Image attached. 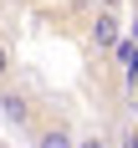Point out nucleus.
I'll list each match as a JSON object with an SVG mask.
<instances>
[{"label":"nucleus","instance_id":"obj_1","mask_svg":"<svg viewBox=\"0 0 138 148\" xmlns=\"http://www.w3.org/2000/svg\"><path fill=\"white\" fill-rule=\"evenodd\" d=\"M113 46H118V15H113V10H97L92 26H87V51H92V56H107Z\"/></svg>","mask_w":138,"mask_h":148},{"label":"nucleus","instance_id":"obj_2","mask_svg":"<svg viewBox=\"0 0 138 148\" xmlns=\"http://www.w3.org/2000/svg\"><path fill=\"white\" fill-rule=\"evenodd\" d=\"M0 118H10L15 128H36V107H31V97H21L15 87H0Z\"/></svg>","mask_w":138,"mask_h":148},{"label":"nucleus","instance_id":"obj_3","mask_svg":"<svg viewBox=\"0 0 138 148\" xmlns=\"http://www.w3.org/2000/svg\"><path fill=\"white\" fill-rule=\"evenodd\" d=\"M41 148H72V143H67L61 128H51V133H41Z\"/></svg>","mask_w":138,"mask_h":148},{"label":"nucleus","instance_id":"obj_4","mask_svg":"<svg viewBox=\"0 0 138 148\" xmlns=\"http://www.w3.org/2000/svg\"><path fill=\"white\" fill-rule=\"evenodd\" d=\"M0 82H10V46H5V36H0Z\"/></svg>","mask_w":138,"mask_h":148},{"label":"nucleus","instance_id":"obj_5","mask_svg":"<svg viewBox=\"0 0 138 148\" xmlns=\"http://www.w3.org/2000/svg\"><path fill=\"white\" fill-rule=\"evenodd\" d=\"M123 5H128V0H102V10H113V15H118Z\"/></svg>","mask_w":138,"mask_h":148},{"label":"nucleus","instance_id":"obj_6","mask_svg":"<svg viewBox=\"0 0 138 148\" xmlns=\"http://www.w3.org/2000/svg\"><path fill=\"white\" fill-rule=\"evenodd\" d=\"M82 148H102V138H87V143H82Z\"/></svg>","mask_w":138,"mask_h":148},{"label":"nucleus","instance_id":"obj_7","mask_svg":"<svg viewBox=\"0 0 138 148\" xmlns=\"http://www.w3.org/2000/svg\"><path fill=\"white\" fill-rule=\"evenodd\" d=\"M133 148H138V138H133Z\"/></svg>","mask_w":138,"mask_h":148}]
</instances>
